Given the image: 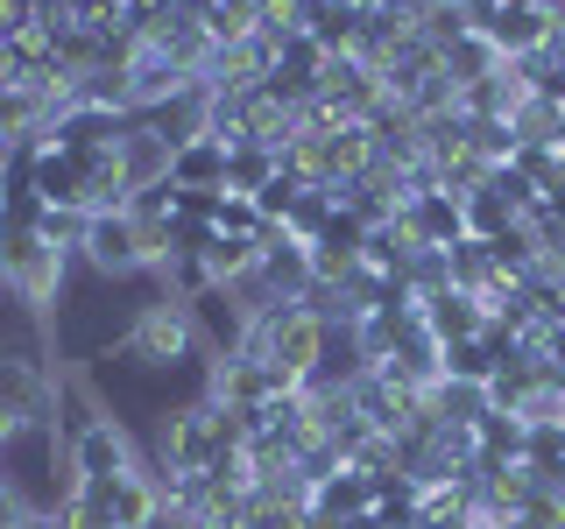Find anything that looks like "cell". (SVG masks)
Returning <instances> with one entry per match:
<instances>
[{
	"label": "cell",
	"instance_id": "8",
	"mask_svg": "<svg viewBox=\"0 0 565 529\" xmlns=\"http://www.w3.org/2000/svg\"><path fill=\"white\" fill-rule=\"evenodd\" d=\"M282 170V155L276 149H262V141H241L234 155H226V191H241V198H255L262 184Z\"/></svg>",
	"mask_w": 565,
	"mask_h": 529
},
{
	"label": "cell",
	"instance_id": "2",
	"mask_svg": "<svg viewBox=\"0 0 565 529\" xmlns=\"http://www.w3.org/2000/svg\"><path fill=\"white\" fill-rule=\"evenodd\" d=\"M326 57H332V50H318L305 29L282 35V43H276V71H269V93L282 106H311L318 85H326Z\"/></svg>",
	"mask_w": 565,
	"mask_h": 529
},
{
	"label": "cell",
	"instance_id": "7",
	"mask_svg": "<svg viewBox=\"0 0 565 529\" xmlns=\"http://www.w3.org/2000/svg\"><path fill=\"white\" fill-rule=\"evenodd\" d=\"M367 508H375V481H367L361 466H340L332 481L311 487V516L318 522H361Z\"/></svg>",
	"mask_w": 565,
	"mask_h": 529
},
{
	"label": "cell",
	"instance_id": "6",
	"mask_svg": "<svg viewBox=\"0 0 565 529\" xmlns=\"http://www.w3.org/2000/svg\"><path fill=\"white\" fill-rule=\"evenodd\" d=\"M170 141L149 128V120H135L128 134H120V170H128V191L141 198V191H156V184H170Z\"/></svg>",
	"mask_w": 565,
	"mask_h": 529
},
{
	"label": "cell",
	"instance_id": "9",
	"mask_svg": "<svg viewBox=\"0 0 565 529\" xmlns=\"http://www.w3.org/2000/svg\"><path fill=\"white\" fill-rule=\"evenodd\" d=\"M64 529H114V516H99L85 494H71V501H64Z\"/></svg>",
	"mask_w": 565,
	"mask_h": 529
},
{
	"label": "cell",
	"instance_id": "1",
	"mask_svg": "<svg viewBox=\"0 0 565 529\" xmlns=\"http://www.w3.org/2000/svg\"><path fill=\"white\" fill-rule=\"evenodd\" d=\"M241 353H255L282 388H311L318 367H326V353H332V325L311 304H262L247 317Z\"/></svg>",
	"mask_w": 565,
	"mask_h": 529
},
{
	"label": "cell",
	"instance_id": "4",
	"mask_svg": "<svg viewBox=\"0 0 565 529\" xmlns=\"http://www.w3.org/2000/svg\"><path fill=\"white\" fill-rule=\"evenodd\" d=\"M226 141L212 134V128H199L191 141H177V155H170V184L177 191H226Z\"/></svg>",
	"mask_w": 565,
	"mask_h": 529
},
{
	"label": "cell",
	"instance_id": "5",
	"mask_svg": "<svg viewBox=\"0 0 565 529\" xmlns=\"http://www.w3.org/2000/svg\"><path fill=\"white\" fill-rule=\"evenodd\" d=\"M396 219L411 226V234H417L424 247H459V240H467V212H459L452 191H417V198L403 205Z\"/></svg>",
	"mask_w": 565,
	"mask_h": 529
},
{
	"label": "cell",
	"instance_id": "3",
	"mask_svg": "<svg viewBox=\"0 0 565 529\" xmlns=\"http://www.w3.org/2000/svg\"><path fill=\"white\" fill-rule=\"evenodd\" d=\"M417 317L431 325L438 346H459V339H481L494 311L481 304V296H467V290H438V296H424V304H417Z\"/></svg>",
	"mask_w": 565,
	"mask_h": 529
}]
</instances>
